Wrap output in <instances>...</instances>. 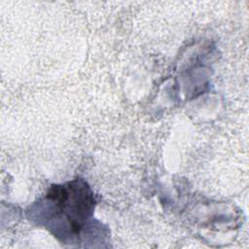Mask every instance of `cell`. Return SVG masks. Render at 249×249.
<instances>
[{
  "instance_id": "cell-1",
  "label": "cell",
  "mask_w": 249,
  "mask_h": 249,
  "mask_svg": "<svg viewBox=\"0 0 249 249\" xmlns=\"http://www.w3.org/2000/svg\"><path fill=\"white\" fill-rule=\"evenodd\" d=\"M45 200L50 215L47 216V227H55L62 220L68 227L67 232L72 235H79L95 204L90 189L82 180L52 186Z\"/></svg>"
}]
</instances>
